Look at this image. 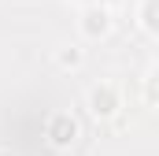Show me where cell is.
<instances>
[{
    "label": "cell",
    "mask_w": 159,
    "mask_h": 156,
    "mask_svg": "<svg viewBox=\"0 0 159 156\" xmlns=\"http://www.w3.org/2000/svg\"><path fill=\"white\" fill-rule=\"evenodd\" d=\"M44 138H48V145L52 149H70L74 141H78V123L70 112H56V115H48L44 123Z\"/></svg>",
    "instance_id": "6da1fadb"
},
{
    "label": "cell",
    "mask_w": 159,
    "mask_h": 156,
    "mask_svg": "<svg viewBox=\"0 0 159 156\" xmlns=\"http://www.w3.org/2000/svg\"><path fill=\"white\" fill-rule=\"evenodd\" d=\"M85 104H89V115H93V119H111V115L122 108L119 89H115L111 82H100V85H93V89H89V97H85Z\"/></svg>",
    "instance_id": "7a4b0ae2"
},
{
    "label": "cell",
    "mask_w": 159,
    "mask_h": 156,
    "mask_svg": "<svg viewBox=\"0 0 159 156\" xmlns=\"http://www.w3.org/2000/svg\"><path fill=\"white\" fill-rule=\"evenodd\" d=\"M81 34L89 41H100V37H107V30H111V11L104 7V4H93V7H85L81 11Z\"/></svg>",
    "instance_id": "3957f363"
},
{
    "label": "cell",
    "mask_w": 159,
    "mask_h": 156,
    "mask_svg": "<svg viewBox=\"0 0 159 156\" xmlns=\"http://www.w3.org/2000/svg\"><path fill=\"white\" fill-rule=\"evenodd\" d=\"M81 60H85V56H81L78 45H59V48H56V63H59L63 71H78Z\"/></svg>",
    "instance_id": "277c9868"
},
{
    "label": "cell",
    "mask_w": 159,
    "mask_h": 156,
    "mask_svg": "<svg viewBox=\"0 0 159 156\" xmlns=\"http://www.w3.org/2000/svg\"><path fill=\"white\" fill-rule=\"evenodd\" d=\"M156 7H159V0H144V4H141V26H144V34H152V37L159 34V22H156Z\"/></svg>",
    "instance_id": "5b68a950"
}]
</instances>
